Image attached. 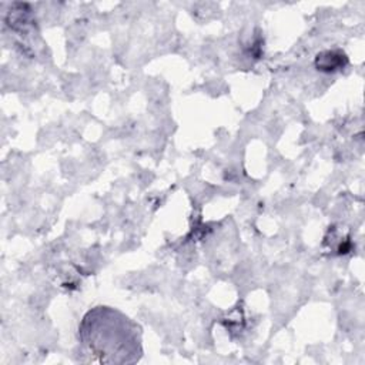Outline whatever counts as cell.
<instances>
[{
	"instance_id": "6da1fadb",
	"label": "cell",
	"mask_w": 365,
	"mask_h": 365,
	"mask_svg": "<svg viewBox=\"0 0 365 365\" xmlns=\"http://www.w3.org/2000/svg\"><path fill=\"white\" fill-rule=\"evenodd\" d=\"M78 342L81 354L90 362L134 364L143 355L140 325L106 305L94 307L83 317Z\"/></svg>"
},
{
	"instance_id": "7a4b0ae2",
	"label": "cell",
	"mask_w": 365,
	"mask_h": 365,
	"mask_svg": "<svg viewBox=\"0 0 365 365\" xmlns=\"http://www.w3.org/2000/svg\"><path fill=\"white\" fill-rule=\"evenodd\" d=\"M315 64L318 67V70L322 71H335L342 68L346 64V57L342 51H336V50H328V51H322L317 56Z\"/></svg>"
}]
</instances>
